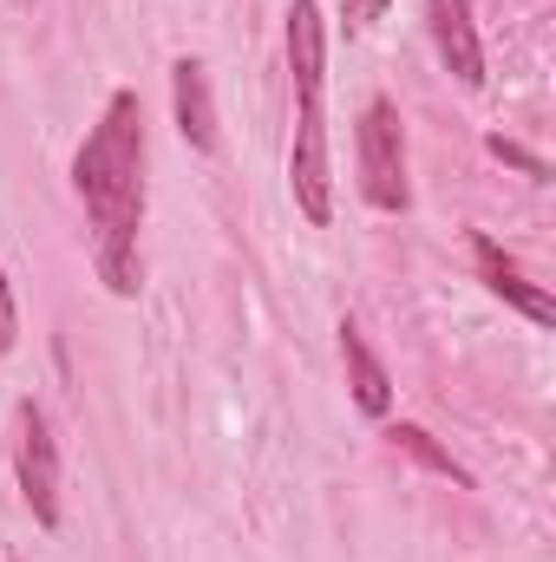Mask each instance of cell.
I'll return each instance as SVG.
<instances>
[{"label":"cell","mask_w":556,"mask_h":562,"mask_svg":"<svg viewBox=\"0 0 556 562\" xmlns=\"http://www.w3.org/2000/svg\"><path fill=\"white\" fill-rule=\"evenodd\" d=\"M170 112H177V132L190 150H216V99H210V66L203 59H177L170 66Z\"/></svg>","instance_id":"7"},{"label":"cell","mask_w":556,"mask_h":562,"mask_svg":"<svg viewBox=\"0 0 556 562\" xmlns=\"http://www.w3.org/2000/svg\"><path fill=\"white\" fill-rule=\"evenodd\" d=\"M491 157H504V164H518L531 183H551V164L537 157V150H524V144H511V138H491Z\"/></svg>","instance_id":"10"},{"label":"cell","mask_w":556,"mask_h":562,"mask_svg":"<svg viewBox=\"0 0 556 562\" xmlns=\"http://www.w3.org/2000/svg\"><path fill=\"white\" fill-rule=\"evenodd\" d=\"M425 26H432V46L445 59V72L478 92L485 86V46H478V20H471V0H425Z\"/></svg>","instance_id":"5"},{"label":"cell","mask_w":556,"mask_h":562,"mask_svg":"<svg viewBox=\"0 0 556 562\" xmlns=\"http://www.w3.org/2000/svg\"><path fill=\"white\" fill-rule=\"evenodd\" d=\"M387 438H393V451H407V458H419L425 471H438V477H452L458 491L471 484V471H465V464H458V458H452V451H445V445H438L432 431H425V425L400 419V425H387Z\"/></svg>","instance_id":"9"},{"label":"cell","mask_w":556,"mask_h":562,"mask_svg":"<svg viewBox=\"0 0 556 562\" xmlns=\"http://www.w3.org/2000/svg\"><path fill=\"white\" fill-rule=\"evenodd\" d=\"M341 360H347V386H354V406H360L367 419H387V413H393V380H387L380 353L367 347L360 321H341Z\"/></svg>","instance_id":"8"},{"label":"cell","mask_w":556,"mask_h":562,"mask_svg":"<svg viewBox=\"0 0 556 562\" xmlns=\"http://www.w3.org/2000/svg\"><path fill=\"white\" fill-rule=\"evenodd\" d=\"M471 256H478V281H485L498 301H511V307H518L531 327H556V301H551V294H544L531 276H524V269H518V262H511V256H504L491 236H471Z\"/></svg>","instance_id":"6"},{"label":"cell","mask_w":556,"mask_h":562,"mask_svg":"<svg viewBox=\"0 0 556 562\" xmlns=\"http://www.w3.org/2000/svg\"><path fill=\"white\" fill-rule=\"evenodd\" d=\"M144 105L132 86H119L92 125V138L79 144L73 157V183H79V203L92 216V262L99 281L132 301L138 294V229H144Z\"/></svg>","instance_id":"1"},{"label":"cell","mask_w":556,"mask_h":562,"mask_svg":"<svg viewBox=\"0 0 556 562\" xmlns=\"http://www.w3.org/2000/svg\"><path fill=\"white\" fill-rule=\"evenodd\" d=\"M20 340V307H13V288H7V269H0V360L13 353Z\"/></svg>","instance_id":"11"},{"label":"cell","mask_w":556,"mask_h":562,"mask_svg":"<svg viewBox=\"0 0 556 562\" xmlns=\"http://www.w3.org/2000/svg\"><path fill=\"white\" fill-rule=\"evenodd\" d=\"M288 72H294V144H288V190L294 210L327 229L334 216V170H327V26L314 0H288Z\"/></svg>","instance_id":"2"},{"label":"cell","mask_w":556,"mask_h":562,"mask_svg":"<svg viewBox=\"0 0 556 562\" xmlns=\"http://www.w3.org/2000/svg\"><path fill=\"white\" fill-rule=\"evenodd\" d=\"M354 150H360V196L380 216H400L413 203V183H407V132H400V105L393 99H367Z\"/></svg>","instance_id":"3"},{"label":"cell","mask_w":556,"mask_h":562,"mask_svg":"<svg viewBox=\"0 0 556 562\" xmlns=\"http://www.w3.org/2000/svg\"><path fill=\"white\" fill-rule=\"evenodd\" d=\"M13 477L40 530H59V438L40 400H20L13 413Z\"/></svg>","instance_id":"4"},{"label":"cell","mask_w":556,"mask_h":562,"mask_svg":"<svg viewBox=\"0 0 556 562\" xmlns=\"http://www.w3.org/2000/svg\"><path fill=\"white\" fill-rule=\"evenodd\" d=\"M393 0H347V26H374Z\"/></svg>","instance_id":"12"}]
</instances>
